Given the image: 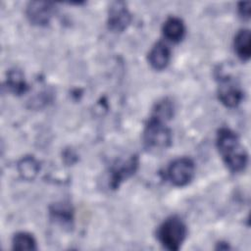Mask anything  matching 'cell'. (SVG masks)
Returning <instances> with one entry per match:
<instances>
[{"mask_svg":"<svg viewBox=\"0 0 251 251\" xmlns=\"http://www.w3.org/2000/svg\"><path fill=\"white\" fill-rule=\"evenodd\" d=\"M173 114H174V105L172 101H170L168 98H165L159 101L155 105L151 116L166 122L172 118Z\"/></svg>","mask_w":251,"mask_h":251,"instance_id":"14","label":"cell"},{"mask_svg":"<svg viewBox=\"0 0 251 251\" xmlns=\"http://www.w3.org/2000/svg\"><path fill=\"white\" fill-rule=\"evenodd\" d=\"M138 168L137 156H131L126 161L118 162L113 166L111 170L110 185L113 189L119 187V185L127 177L132 176Z\"/></svg>","mask_w":251,"mask_h":251,"instance_id":"7","label":"cell"},{"mask_svg":"<svg viewBox=\"0 0 251 251\" xmlns=\"http://www.w3.org/2000/svg\"><path fill=\"white\" fill-rule=\"evenodd\" d=\"M131 16L124 2H114L108 16V26L115 32L124 31L130 24Z\"/></svg>","mask_w":251,"mask_h":251,"instance_id":"6","label":"cell"},{"mask_svg":"<svg viewBox=\"0 0 251 251\" xmlns=\"http://www.w3.org/2000/svg\"><path fill=\"white\" fill-rule=\"evenodd\" d=\"M7 85L12 92L18 95L25 93L27 89V85L25 83L23 74L17 70L9 72L8 78H7Z\"/></svg>","mask_w":251,"mask_h":251,"instance_id":"12","label":"cell"},{"mask_svg":"<svg viewBox=\"0 0 251 251\" xmlns=\"http://www.w3.org/2000/svg\"><path fill=\"white\" fill-rule=\"evenodd\" d=\"M234 50L242 61H248L251 55V36L248 29H241L234 38Z\"/></svg>","mask_w":251,"mask_h":251,"instance_id":"11","label":"cell"},{"mask_svg":"<svg viewBox=\"0 0 251 251\" xmlns=\"http://www.w3.org/2000/svg\"><path fill=\"white\" fill-rule=\"evenodd\" d=\"M220 101L226 107L234 108L240 104L243 99V92L234 80L226 76L221 78L218 89Z\"/></svg>","mask_w":251,"mask_h":251,"instance_id":"5","label":"cell"},{"mask_svg":"<svg viewBox=\"0 0 251 251\" xmlns=\"http://www.w3.org/2000/svg\"><path fill=\"white\" fill-rule=\"evenodd\" d=\"M170 59L171 51L169 47L163 42L156 43L148 54L149 64L153 69L158 71L164 70L169 65Z\"/></svg>","mask_w":251,"mask_h":251,"instance_id":"9","label":"cell"},{"mask_svg":"<svg viewBox=\"0 0 251 251\" xmlns=\"http://www.w3.org/2000/svg\"><path fill=\"white\" fill-rule=\"evenodd\" d=\"M195 166L189 158H178L169 166L167 176L176 186H184L188 184L194 176Z\"/></svg>","mask_w":251,"mask_h":251,"instance_id":"4","label":"cell"},{"mask_svg":"<svg viewBox=\"0 0 251 251\" xmlns=\"http://www.w3.org/2000/svg\"><path fill=\"white\" fill-rule=\"evenodd\" d=\"M51 214L55 219H58L61 223H69L72 219V212L69 207L66 206H56L54 210L51 211Z\"/></svg>","mask_w":251,"mask_h":251,"instance_id":"16","label":"cell"},{"mask_svg":"<svg viewBox=\"0 0 251 251\" xmlns=\"http://www.w3.org/2000/svg\"><path fill=\"white\" fill-rule=\"evenodd\" d=\"M186 232L184 223L177 217H171L159 226L157 236L166 249L176 251L180 248Z\"/></svg>","mask_w":251,"mask_h":251,"instance_id":"3","label":"cell"},{"mask_svg":"<svg viewBox=\"0 0 251 251\" xmlns=\"http://www.w3.org/2000/svg\"><path fill=\"white\" fill-rule=\"evenodd\" d=\"M184 33L185 26L180 19L171 17L164 23L163 34L168 40L172 42H178L183 38Z\"/></svg>","mask_w":251,"mask_h":251,"instance_id":"10","label":"cell"},{"mask_svg":"<svg viewBox=\"0 0 251 251\" xmlns=\"http://www.w3.org/2000/svg\"><path fill=\"white\" fill-rule=\"evenodd\" d=\"M143 142L149 150L158 151L168 148L172 142V132L166 126V122L151 116L143 131Z\"/></svg>","mask_w":251,"mask_h":251,"instance_id":"2","label":"cell"},{"mask_svg":"<svg viewBox=\"0 0 251 251\" xmlns=\"http://www.w3.org/2000/svg\"><path fill=\"white\" fill-rule=\"evenodd\" d=\"M13 249L15 250H35L36 241L34 237L27 232H18L13 237Z\"/></svg>","mask_w":251,"mask_h":251,"instance_id":"13","label":"cell"},{"mask_svg":"<svg viewBox=\"0 0 251 251\" xmlns=\"http://www.w3.org/2000/svg\"><path fill=\"white\" fill-rule=\"evenodd\" d=\"M53 14V5L49 2H30L26 15L30 23L36 25H46Z\"/></svg>","mask_w":251,"mask_h":251,"instance_id":"8","label":"cell"},{"mask_svg":"<svg viewBox=\"0 0 251 251\" xmlns=\"http://www.w3.org/2000/svg\"><path fill=\"white\" fill-rule=\"evenodd\" d=\"M250 5L249 1L247 2H240L238 5V13L241 18L244 20H249L250 18Z\"/></svg>","mask_w":251,"mask_h":251,"instance_id":"17","label":"cell"},{"mask_svg":"<svg viewBox=\"0 0 251 251\" xmlns=\"http://www.w3.org/2000/svg\"><path fill=\"white\" fill-rule=\"evenodd\" d=\"M20 174L26 179H31L38 172V165L33 158L26 157L19 163Z\"/></svg>","mask_w":251,"mask_h":251,"instance_id":"15","label":"cell"},{"mask_svg":"<svg viewBox=\"0 0 251 251\" xmlns=\"http://www.w3.org/2000/svg\"><path fill=\"white\" fill-rule=\"evenodd\" d=\"M217 147L226 165L233 172H241L248 162V155L240 146L237 134L229 128L223 127L217 134Z\"/></svg>","mask_w":251,"mask_h":251,"instance_id":"1","label":"cell"}]
</instances>
